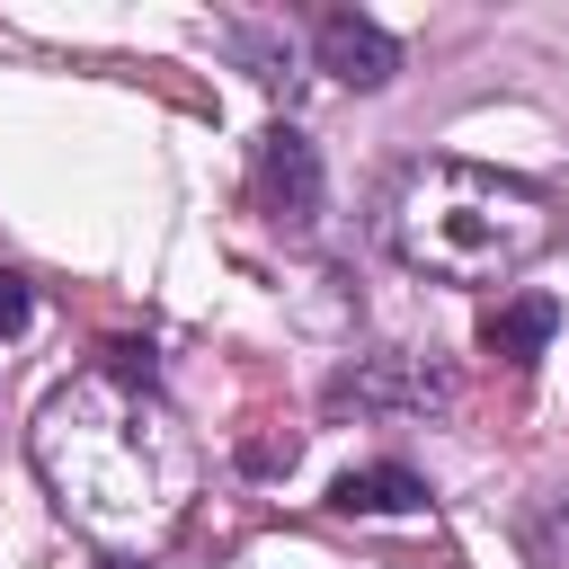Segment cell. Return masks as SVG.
<instances>
[{
	"label": "cell",
	"mask_w": 569,
	"mask_h": 569,
	"mask_svg": "<svg viewBox=\"0 0 569 569\" xmlns=\"http://www.w3.org/2000/svg\"><path fill=\"white\" fill-rule=\"evenodd\" d=\"M27 320H36V293H27V276H9V267H0V338H18Z\"/></svg>",
	"instance_id": "obj_8"
},
{
	"label": "cell",
	"mask_w": 569,
	"mask_h": 569,
	"mask_svg": "<svg viewBox=\"0 0 569 569\" xmlns=\"http://www.w3.org/2000/svg\"><path fill=\"white\" fill-rule=\"evenodd\" d=\"M311 53H320V71H338L347 89H382V80L400 71V44H391L365 9H329V18L311 27Z\"/></svg>",
	"instance_id": "obj_5"
},
{
	"label": "cell",
	"mask_w": 569,
	"mask_h": 569,
	"mask_svg": "<svg viewBox=\"0 0 569 569\" xmlns=\"http://www.w3.org/2000/svg\"><path fill=\"white\" fill-rule=\"evenodd\" d=\"M27 453H36V480L53 489L62 525H80L107 551L169 542L204 480V453H196L187 418L160 400L142 347H107L71 382H53L27 427Z\"/></svg>",
	"instance_id": "obj_1"
},
{
	"label": "cell",
	"mask_w": 569,
	"mask_h": 569,
	"mask_svg": "<svg viewBox=\"0 0 569 569\" xmlns=\"http://www.w3.org/2000/svg\"><path fill=\"white\" fill-rule=\"evenodd\" d=\"M551 329H560V311H551L542 293H516V302H498V311L480 320V347H489L498 365H533V356L551 347Z\"/></svg>",
	"instance_id": "obj_7"
},
{
	"label": "cell",
	"mask_w": 569,
	"mask_h": 569,
	"mask_svg": "<svg viewBox=\"0 0 569 569\" xmlns=\"http://www.w3.org/2000/svg\"><path fill=\"white\" fill-rule=\"evenodd\" d=\"M551 240H560V204L516 169H480V160L436 151L382 187V249L436 284H507Z\"/></svg>",
	"instance_id": "obj_2"
},
{
	"label": "cell",
	"mask_w": 569,
	"mask_h": 569,
	"mask_svg": "<svg viewBox=\"0 0 569 569\" xmlns=\"http://www.w3.org/2000/svg\"><path fill=\"white\" fill-rule=\"evenodd\" d=\"M124 569H133V560H124Z\"/></svg>",
	"instance_id": "obj_9"
},
{
	"label": "cell",
	"mask_w": 569,
	"mask_h": 569,
	"mask_svg": "<svg viewBox=\"0 0 569 569\" xmlns=\"http://www.w3.org/2000/svg\"><path fill=\"white\" fill-rule=\"evenodd\" d=\"M329 409H365V418H427V409H453V373L436 356H356L338 382H329Z\"/></svg>",
	"instance_id": "obj_3"
},
{
	"label": "cell",
	"mask_w": 569,
	"mask_h": 569,
	"mask_svg": "<svg viewBox=\"0 0 569 569\" xmlns=\"http://www.w3.org/2000/svg\"><path fill=\"white\" fill-rule=\"evenodd\" d=\"M258 204H267L284 231H311V222H320V204H329L320 151H311L293 124H267V133H258Z\"/></svg>",
	"instance_id": "obj_4"
},
{
	"label": "cell",
	"mask_w": 569,
	"mask_h": 569,
	"mask_svg": "<svg viewBox=\"0 0 569 569\" xmlns=\"http://www.w3.org/2000/svg\"><path fill=\"white\" fill-rule=\"evenodd\" d=\"M329 507L338 516H418L427 507V480L409 462H356V471H338Z\"/></svg>",
	"instance_id": "obj_6"
}]
</instances>
